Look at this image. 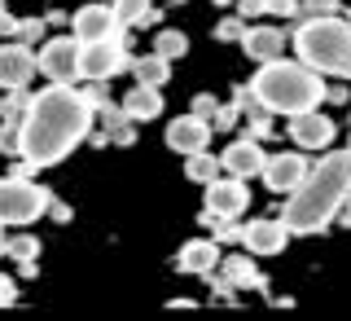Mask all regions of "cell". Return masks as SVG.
<instances>
[{
	"instance_id": "4fadbf2b",
	"label": "cell",
	"mask_w": 351,
	"mask_h": 321,
	"mask_svg": "<svg viewBox=\"0 0 351 321\" xmlns=\"http://www.w3.org/2000/svg\"><path fill=\"white\" fill-rule=\"evenodd\" d=\"M250 207V190L241 185V176H215L206 185V212H219V216H241Z\"/></svg>"
},
{
	"instance_id": "ffe728a7",
	"label": "cell",
	"mask_w": 351,
	"mask_h": 321,
	"mask_svg": "<svg viewBox=\"0 0 351 321\" xmlns=\"http://www.w3.org/2000/svg\"><path fill=\"white\" fill-rule=\"evenodd\" d=\"M132 66V75H136V84H154V88H162L171 80V62L167 58H158V53H149V58H136V62H128Z\"/></svg>"
},
{
	"instance_id": "52a82bcc",
	"label": "cell",
	"mask_w": 351,
	"mask_h": 321,
	"mask_svg": "<svg viewBox=\"0 0 351 321\" xmlns=\"http://www.w3.org/2000/svg\"><path fill=\"white\" fill-rule=\"evenodd\" d=\"M36 66L49 75L53 84H75V80H80V40H75V36L44 40V49L36 53Z\"/></svg>"
},
{
	"instance_id": "9c48e42d",
	"label": "cell",
	"mask_w": 351,
	"mask_h": 321,
	"mask_svg": "<svg viewBox=\"0 0 351 321\" xmlns=\"http://www.w3.org/2000/svg\"><path fill=\"white\" fill-rule=\"evenodd\" d=\"M334 119L321 115V110H299V115L290 119V141L299 150H329V141H334Z\"/></svg>"
},
{
	"instance_id": "2e32d148",
	"label": "cell",
	"mask_w": 351,
	"mask_h": 321,
	"mask_svg": "<svg viewBox=\"0 0 351 321\" xmlns=\"http://www.w3.org/2000/svg\"><path fill=\"white\" fill-rule=\"evenodd\" d=\"M285 44H290V40H285L281 27H246V31H241V49H246V58H255V62L281 58Z\"/></svg>"
},
{
	"instance_id": "d590c367",
	"label": "cell",
	"mask_w": 351,
	"mask_h": 321,
	"mask_svg": "<svg viewBox=\"0 0 351 321\" xmlns=\"http://www.w3.org/2000/svg\"><path fill=\"white\" fill-rule=\"evenodd\" d=\"M338 212H347V220H351V194L343 198V207H338Z\"/></svg>"
},
{
	"instance_id": "277c9868",
	"label": "cell",
	"mask_w": 351,
	"mask_h": 321,
	"mask_svg": "<svg viewBox=\"0 0 351 321\" xmlns=\"http://www.w3.org/2000/svg\"><path fill=\"white\" fill-rule=\"evenodd\" d=\"M294 53L312 71L351 80V22L329 18V14H312L294 31Z\"/></svg>"
},
{
	"instance_id": "6da1fadb",
	"label": "cell",
	"mask_w": 351,
	"mask_h": 321,
	"mask_svg": "<svg viewBox=\"0 0 351 321\" xmlns=\"http://www.w3.org/2000/svg\"><path fill=\"white\" fill-rule=\"evenodd\" d=\"M93 132V106L71 84H53L27 102L22 128L14 137V150L27 168H53Z\"/></svg>"
},
{
	"instance_id": "d4e9b609",
	"label": "cell",
	"mask_w": 351,
	"mask_h": 321,
	"mask_svg": "<svg viewBox=\"0 0 351 321\" xmlns=\"http://www.w3.org/2000/svg\"><path fill=\"white\" fill-rule=\"evenodd\" d=\"M5 256L9 260H18V264H31L40 256V242L31 238V234H18V238H5Z\"/></svg>"
},
{
	"instance_id": "603a6c76",
	"label": "cell",
	"mask_w": 351,
	"mask_h": 321,
	"mask_svg": "<svg viewBox=\"0 0 351 321\" xmlns=\"http://www.w3.org/2000/svg\"><path fill=\"white\" fill-rule=\"evenodd\" d=\"M154 53H158V58H167V62L184 58V53H189V36H184V31H162V36L154 40Z\"/></svg>"
},
{
	"instance_id": "83f0119b",
	"label": "cell",
	"mask_w": 351,
	"mask_h": 321,
	"mask_svg": "<svg viewBox=\"0 0 351 321\" xmlns=\"http://www.w3.org/2000/svg\"><path fill=\"white\" fill-rule=\"evenodd\" d=\"M241 31H246V22H241V14H237V18H224V22H219L215 36L219 40H241Z\"/></svg>"
},
{
	"instance_id": "30bf717a",
	"label": "cell",
	"mask_w": 351,
	"mask_h": 321,
	"mask_svg": "<svg viewBox=\"0 0 351 321\" xmlns=\"http://www.w3.org/2000/svg\"><path fill=\"white\" fill-rule=\"evenodd\" d=\"M241 242H246L250 256H281L285 242H290V229H285L281 216H263V220H250L241 229Z\"/></svg>"
},
{
	"instance_id": "cb8c5ba5",
	"label": "cell",
	"mask_w": 351,
	"mask_h": 321,
	"mask_svg": "<svg viewBox=\"0 0 351 321\" xmlns=\"http://www.w3.org/2000/svg\"><path fill=\"white\" fill-rule=\"evenodd\" d=\"M202 225L215 234V242H241V229L233 225V216H219V212H202Z\"/></svg>"
},
{
	"instance_id": "1f68e13d",
	"label": "cell",
	"mask_w": 351,
	"mask_h": 321,
	"mask_svg": "<svg viewBox=\"0 0 351 321\" xmlns=\"http://www.w3.org/2000/svg\"><path fill=\"white\" fill-rule=\"evenodd\" d=\"M18 36H22V44L40 40V36H44V22H36V18H31V22H22V27H18Z\"/></svg>"
},
{
	"instance_id": "7402d4cb",
	"label": "cell",
	"mask_w": 351,
	"mask_h": 321,
	"mask_svg": "<svg viewBox=\"0 0 351 321\" xmlns=\"http://www.w3.org/2000/svg\"><path fill=\"white\" fill-rule=\"evenodd\" d=\"M224 273H228V282H233V286H263L255 260H246V256H228L224 260Z\"/></svg>"
},
{
	"instance_id": "4dcf8cb0",
	"label": "cell",
	"mask_w": 351,
	"mask_h": 321,
	"mask_svg": "<svg viewBox=\"0 0 351 321\" xmlns=\"http://www.w3.org/2000/svg\"><path fill=\"white\" fill-rule=\"evenodd\" d=\"M18 300V286H14V278H5V273H0V308H9Z\"/></svg>"
},
{
	"instance_id": "e575fe53",
	"label": "cell",
	"mask_w": 351,
	"mask_h": 321,
	"mask_svg": "<svg viewBox=\"0 0 351 321\" xmlns=\"http://www.w3.org/2000/svg\"><path fill=\"white\" fill-rule=\"evenodd\" d=\"M325 97H329V102H347V88L343 84H338V88H325Z\"/></svg>"
},
{
	"instance_id": "d6986e66",
	"label": "cell",
	"mask_w": 351,
	"mask_h": 321,
	"mask_svg": "<svg viewBox=\"0 0 351 321\" xmlns=\"http://www.w3.org/2000/svg\"><path fill=\"white\" fill-rule=\"evenodd\" d=\"M114 18L123 27H149L162 18V9H154V0H114Z\"/></svg>"
},
{
	"instance_id": "d6a6232c",
	"label": "cell",
	"mask_w": 351,
	"mask_h": 321,
	"mask_svg": "<svg viewBox=\"0 0 351 321\" xmlns=\"http://www.w3.org/2000/svg\"><path fill=\"white\" fill-rule=\"evenodd\" d=\"M343 0H303L299 9H307V14H329V9H338Z\"/></svg>"
},
{
	"instance_id": "74e56055",
	"label": "cell",
	"mask_w": 351,
	"mask_h": 321,
	"mask_svg": "<svg viewBox=\"0 0 351 321\" xmlns=\"http://www.w3.org/2000/svg\"><path fill=\"white\" fill-rule=\"evenodd\" d=\"M347 22H351V14H347Z\"/></svg>"
},
{
	"instance_id": "e0dca14e",
	"label": "cell",
	"mask_w": 351,
	"mask_h": 321,
	"mask_svg": "<svg viewBox=\"0 0 351 321\" xmlns=\"http://www.w3.org/2000/svg\"><path fill=\"white\" fill-rule=\"evenodd\" d=\"M215 264H219V242H211V238L184 242L180 256H176V269H180V273H197V278H206Z\"/></svg>"
},
{
	"instance_id": "8fae6325",
	"label": "cell",
	"mask_w": 351,
	"mask_h": 321,
	"mask_svg": "<svg viewBox=\"0 0 351 321\" xmlns=\"http://www.w3.org/2000/svg\"><path fill=\"white\" fill-rule=\"evenodd\" d=\"M36 75V53L27 44H0V88L5 93H22Z\"/></svg>"
},
{
	"instance_id": "3957f363",
	"label": "cell",
	"mask_w": 351,
	"mask_h": 321,
	"mask_svg": "<svg viewBox=\"0 0 351 321\" xmlns=\"http://www.w3.org/2000/svg\"><path fill=\"white\" fill-rule=\"evenodd\" d=\"M250 97L255 106L272 110V115H299V110H312L325 102V80L321 71L303 62H285V58H268L263 71L250 84Z\"/></svg>"
},
{
	"instance_id": "484cf974",
	"label": "cell",
	"mask_w": 351,
	"mask_h": 321,
	"mask_svg": "<svg viewBox=\"0 0 351 321\" xmlns=\"http://www.w3.org/2000/svg\"><path fill=\"white\" fill-rule=\"evenodd\" d=\"M263 14H277V18H299V0H263Z\"/></svg>"
},
{
	"instance_id": "f1b7e54d",
	"label": "cell",
	"mask_w": 351,
	"mask_h": 321,
	"mask_svg": "<svg viewBox=\"0 0 351 321\" xmlns=\"http://www.w3.org/2000/svg\"><path fill=\"white\" fill-rule=\"evenodd\" d=\"M237 115H241V110H237V106H219V110H215V115H211V124L228 132V128H233V124H237Z\"/></svg>"
},
{
	"instance_id": "4316f807",
	"label": "cell",
	"mask_w": 351,
	"mask_h": 321,
	"mask_svg": "<svg viewBox=\"0 0 351 321\" xmlns=\"http://www.w3.org/2000/svg\"><path fill=\"white\" fill-rule=\"evenodd\" d=\"M215 110H219V97H211V93H197V97H193V115H197V119H206V124H211Z\"/></svg>"
},
{
	"instance_id": "44dd1931",
	"label": "cell",
	"mask_w": 351,
	"mask_h": 321,
	"mask_svg": "<svg viewBox=\"0 0 351 321\" xmlns=\"http://www.w3.org/2000/svg\"><path fill=\"white\" fill-rule=\"evenodd\" d=\"M184 176H189L193 185H211L215 176H219V159L211 150H193V154H184Z\"/></svg>"
},
{
	"instance_id": "ac0fdd59",
	"label": "cell",
	"mask_w": 351,
	"mask_h": 321,
	"mask_svg": "<svg viewBox=\"0 0 351 321\" xmlns=\"http://www.w3.org/2000/svg\"><path fill=\"white\" fill-rule=\"evenodd\" d=\"M119 110H123V115L132 119V124H145V119H158V115H162V93H158L154 84H136V88H132V93L123 97V106H119Z\"/></svg>"
},
{
	"instance_id": "f546056e",
	"label": "cell",
	"mask_w": 351,
	"mask_h": 321,
	"mask_svg": "<svg viewBox=\"0 0 351 321\" xmlns=\"http://www.w3.org/2000/svg\"><path fill=\"white\" fill-rule=\"evenodd\" d=\"M268 132H272V119H268V115H250V137L263 141Z\"/></svg>"
},
{
	"instance_id": "7a4b0ae2",
	"label": "cell",
	"mask_w": 351,
	"mask_h": 321,
	"mask_svg": "<svg viewBox=\"0 0 351 321\" xmlns=\"http://www.w3.org/2000/svg\"><path fill=\"white\" fill-rule=\"evenodd\" d=\"M347 194H351V150H334L316 168H307V176L290 190V207L281 212L285 229L290 234H321L338 216Z\"/></svg>"
},
{
	"instance_id": "836d02e7",
	"label": "cell",
	"mask_w": 351,
	"mask_h": 321,
	"mask_svg": "<svg viewBox=\"0 0 351 321\" xmlns=\"http://www.w3.org/2000/svg\"><path fill=\"white\" fill-rule=\"evenodd\" d=\"M49 212H53V220H71V207H62V203H53V198H49Z\"/></svg>"
},
{
	"instance_id": "8992f818",
	"label": "cell",
	"mask_w": 351,
	"mask_h": 321,
	"mask_svg": "<svg viewBox=\"0 0 351 321\" xmlns=\"http://www.w3.org/2000/svg\"><path fill=\"white\" fill-rule=\"evenodd\" d=\"M132 58L123 53V36H106V40H84L80 44V80H110L119 75Z\"/></svg>"
},
{
	"instance_id": "ba28073f",
	"label": "cell",
	"mask_w": 351,
	"mask_h": 321,
	"mask_svg": "<svg viewBox=\"0 0 351 321\" xmlns=\"http://www.w3.org/2000/svg\"><path fill=\"white\" fill-rule=\"evenodd\" d=\"M263 185H268L272 194H290L294 185L307 176V154L303 150H285V154H272V159H263Z\"/></svg>"
},
{
	"instance_id": "9a60e30c",
	"label": "cell",
	"mask_w": 351,
	"mask_h": 321,
	"mask_svg": "<svg viewBox=\"0 0 351 321\" xmlns=\"http://www.w3.org/2000/svg\"><path fill=\"white\" fill-rule=\"evenodd\" d=\"M263 146L255 137H241V141H233V146L224 150V159H219V168H224L228 176H241V181H250V176H259V168H263Z\"/></svg>"
},
{
	"instance_id": "5bb4252c",
	"label": "cell",
	"mask_w": 351,
	"mask_h": 321,
	"mask_svg": "<svg viewBox=\"0 0 351 321\" xmlns=\"http://www.w3.org/2000/svg\"><path fill=\"white\" fill-rule=\"evenodd\" d=\"M206 141H211V124L197 119V115H180L167 124V150H176V154L206 150Z\"/></svg>"
},
{
	"instance_id": "5b68a950",
	"label": "cell",
	"mask_w": 351,
	"mask_h": 321,
	"mask_svg": "<svg viewBox=\"0 0 351 321\" xmlns=\"http://www.w3.org/2000/svg\"><path fill=\"white\" fill-rule=\"evenodd\" d=\"M49 190L27 176H0V225H31L49 212Z\"/></svg>"
},
{
	"instance_id": "8d00e7d4",
	"label": "cell",
	"mask_w": 351,
	"mask_h": 321,
	"mask_svg": "<svg viewBox=\"0 0 351 321\" xmlns=\"http://www.w3.org/2000/svg\"><path fill=\"white\" fill-rule=\"evenodd\" d=\"M0 256H5V234H0Z\"/></svg>"
},
{
	"instance_id": "7c38bea8",
	"label": "cell",
	"mask_w": 351,
	"mask_h": 321,
	"mask_svg": "<svg viewBox=\"0 0 351 321\" xmlns=\"http://www.w3.org/2000/svg\"><path fill=\"white\" fill-rule=\"evenodd\" d=\"M75 40H106V36H123V22L114 18V5H84L80 14L71 18Z\"/></svg>"
}]
</instances>
